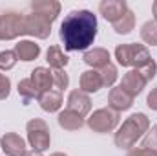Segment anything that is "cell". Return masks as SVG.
Returning a JSON list of instances; mask_svg holds the SVG:
<instances>
[{"label":"cell","instance_id":"27","mask_svg":"<svg viewBox=\"0 0 157 156\" xmlns=\"http://www.w3.org/2000/svg\"><path fill=\"white\" fill-rule=\"evenodd\" d=\"M53 84L57 86L59 92H62L64 88H68L70 84V77L64 70H53Z\"/></svg>","mask_w":157,"mask_h":156},{"label":"cell","instance_id":"19","mask_svg":"<svg viewBox=\"0 0 157 156\" xmlns=\"http://www.w3.org/2000/svg\"><path fill=\"white\" fill-rule=\"evenodd\" d=\"M101 88H102V81H101L99 72H95V70L82 72V76H80V90L84 94H93V92H97Z\"/></svg>","mask_w":157,"mask_h":156},{"label":"cell","instance_id":"28","mask_svg":"<svg viewBox=\"0 0 157 156\" xmlns=\"http://www.w3.org/2000/svg\"><path fill=\"white\" fill-rule=\"evenodd\" d=\"M137 70H139V74L146 79V83H148V81H152V79L155 77V74H157V64H155V61L152 59L150 63H146L144 66H141V68H137Z\"/></svg>","mask_w":157,"mask_h":156},{"label":"cell","instance_id":"32","mask_svg":"<svg viewBox=\"0 0 157 156\" xmlns=\"http://www.w3.org/2000/svg\"><path fill=\"white\" fill-rule=\"evenodd\" d=\"M152 9H154V22H157V0L154 2V6H152Z\"/></svg>","mask_w":157,"mask_h":156},{"label":"cell","instance_id":"22","mask_svg":"<svg viewBox=\"0 0 157 156\" xmlns=\"http://www.w3.org/2000/svg\"><path fill=\"white\" fill-rule=\"evenodd\" d=\"M17 90H18L20 97L24 99V103H28V101H31V99L39 97V94H40L39 90H37V86L33 84L31 77H29V79H22V81H18V86H17Z\"/></svg>","mask_w":157,"mask_h":156},{"label":"cell","instance_id":"12","mask_svg":"<svg viewBox=\"0 0 157 156\" xmlns=\"http://www.w3.org/2000/svg\"><path fill=\"white\" fill-rule=\"evenodd\" d=\"M31 9L35 15L46 18L51 24L60 13V4L57 0H35V2H31Z\"/></svg>","mask_w":157,"mask_h":156},{"label":"cell","instance_id":"30","mask_svg":"<svg viewBox=\"0 0 157 156\" xmlns=\"http://www.w3.org/2000/svg\"><path fill=\"white\" fill-rule=\"evenodd\" d=\"M146 103H148V107L152 109V110H157V86L148 94V97H146Z\"/></svg>","mask_w":157,"mask_h":156},{"label":"cell","instance_id":"17","mask_svg":"<svg viewBox=\"0 0 157 156\" xmlns=\"http://www.w3.org/2000/svg\"><path fill=\"white\" fill-rule=\"evenodd\" d=\"M82 59L91 68H102L110 63V51L104 48H93V50H88Z\"/></svg>","mask_w":157,"mask_h":156},{"label":"cell","instance_id":"23","mask_svg":"<svg viewBox=\"0 0 157 156\" xmlns=\"http://www.w3.org/2000/svg\"><path fill=\"white\" fill-rule=\"evenodd\" d=\"M141 39L144 40L146 44L157 46V22L148 20V22L143 24V28H141Z\"/></svg>","mask_w":157,"mask_h":156},{"label":"cell","instance_id":"29","mask_svg":"<svg viewBox=\"0 0 157 156\" xmlns=\"http://www.w3.org/2000/svg\"><path fill=\"white\" fill-rule=\"evenodd\" d=\"M11 92V81L7 76L0 74V99H6Z\"/></svg>","mask_w":157,"mask_h":156},{"label":"cell","instance_id":"25","mask_svg":"<svg viewBox=\"0 0 157 156\" xmlns=\"http://www.w3.org/2000/svg\"><path fill=\"white\" fill-rule=\"evenodd\" d=\"M17 61H18V57H17V53H15V50H4V51H0V70H11L15 64H17Z\"/></svg>","mask_w":157,"mask_h":156},{"label":"cell","instance_id":"13","mask_svg":"<svg viewBox=\"0 0 157 156\" xmlns=\"http://www.w3.org/2000/svg\"><path fill=\"white\" fill-rule=\"evenodd\" d=\"M108 105H110L112 110H115V112H122V110L132 109V105H133V97H132L130 94H126L121 86H115V88H112L110 94H108Z\"/></svg>","mask_w":157,"mask_h":156},{"label":"cell","instance_id":"33","mask_svg":"<svg viewBox=\"0 0 157 156\" xmlns=\"http://www.w3.org/2000/svg\"><path fill=\"white\" fill-rule=\"evenodd\" d=\"M49 156H68V154H64V153H53V154H49Z\"/></svg>","mask_w":157,"mask_h":156},{"label":"cell","instance_id":"31","mask_svg":"<svg viewBox=\"0 0 157 156\" xmlns=\"http://www.w3.org/2000/svg\"><path fill=\"white\" fill-rule=\"evenodd\" d=\"M128 156H157L155 153H152V151H148V149H143V147H139V149H133V151H130Z\"/></svg>","mask_w":157,"mask_h":156},{"label":"cell","instance_id":"15","mask_svg":"<svg viewBox=\"0 0 157 156\" xmlns=\"http://www.w3.org/2000/svg\"><path fill=\"white\" fill-rule=\"evenodd\" d=\"M31 81H33V84L37 86V90L40 94L46 92V90H51V86H53V72L44 68V66H37L31 72Z\"/></svg>","mask_w":157,"mask_h":156},{"label":"cell","instance_id":"14","mask_svg":"<svg viewBox=\"0 0 157 156\" xmlns=\"http://www.w3.org/2000/svg\"><path fill=\"white\" fill-rule=\"evenodd\" d=\"M37 99H39L40 109L46 112H57L62 107V94L59 90H46V92L39 94Z\"/></svg>","mask_w":157,"mask_h":156},{"label":"cell","instance_id":"10","mask_svg":"<svg viewBox=\"0 0 157 156\" xmlns=\"http://www.w3.org/2000/svg\"><path fill=\"white\" fill-rule=\"evenodd\" d=\"M99 11L106 20H110L113 24L128 11V6L124 0H102L99 4Z\"/></svg>","mask_w":157,"mask_h":156},{"label":"cell","instance_id":"16","mask_svg":"<svg viewBox=\"0 0 157 156\" xmlns=\"http://www.w3.org/2000/svg\"><path fill=\"white\" fill-rule=\"evenodd\" d=\"M15 53L20 61H35L40 55V46L35 44L33 40H20L18 44H15Z\"/></svg>","mask_w":157,"mask_h":156},{"label":"cell","instance_id":"20","mask_svg":"<svg viewBox=\"0 0 157 156\" xmlns=\"http://www.w3.org/2000/svg\"><path fill=\"white\" fill-rule=\"evenodd\" d=\"M46 61L49 63L51 68H55V70H62V68L68 64L70 59L64 55V51H62L60 46H49V50H48V53H46Z\"/></svg>","mask_w":157,"mask_h":156},{"label":"cell","instance_id":"34","mask_svg":"<svg viewBox=\"0 0 157 156\" xmlns=\"http://www.w3.org/2000/svg\"><path fill=\"white\" fill-rule=\"evenodd\" d=\"M26 156H42V154H40V153H28Z\"/></svg>","mask_w":157,"mask_h":156},{"label":"cell","instance_id":"11","mask_svg":"<svg viewBox=\"0 0 157 156\" xmlns=\"http://www.w3.org/2000/svg\"><path fill=\"white\" fill-rule=\"evenodd\" d=\"M144 86H146V79L143 77V76L139 74V70H135V68L130 70V72H126V74L122 76L121 88H122L126 94H130L132 97H135L137 94H141Z\"/></svg>","mask_w":157,"mask_h":156},{"label":"cell","instance_id":"8","mask_svg":"<svg viewBox=\"0 0 157 156\" xmlns=\"http://www.w3.org/2000/svg\"><path fill=\"white\" fill-rule=\"evenodd\" d=\"M0 147L6 156H26L28 154V145L24 138H20L17 132H6L0 138Z\"/></svg>","mask_w":157,"mask_h":156},{"label":"cell","instance_id":"6","mask_svg":"<svg viewBox=\"0 0 157 156\" xmlns=\"http://www.w3.org/2000/svg\"><path fill=\"white\" fill-rule=\"evenodd\" d=\"M117 125H119V112L112 110L110 107L108 109H99L88 117V127L93 132H101V134L112 132Z\"/></svg>","mask_w":157,"mask_h":156},{"label":"cell","instance_id":"1","mask_svg":"<svg viewBox=\"0 0 157 156\" xmlns=\"http://www.w3.org/2000/svg\"><path fill=\"white\" fill-rule=\"evenodd\" d=\"M59 35L68 51L86 50L97 37V17L88 9L71 11L60 24Z\"/></svg>","mask_w":157,"mask_h":156},{"label":"cell","instance_id":"5","mask_svg":"<svg viewBox=\"0 0 157 156\" xmlns=\"http://www.w3.org/2000/svg\"><path fill=\"white\" fill-rule=\"evenodd\" d=\"M24 17L15 13V11H7V13H0V40H11L17 39L20 35H24Z\"/></svg>","mask_w":157,"mask_h":156},{"label":"cell","instance_id":"18","mask_svg":"<svg viewBox=\"0 0 157 156\" xmlns=\"http://www.w3.org/2000/svg\"><path fill=\"white\" fill-rule=\"evenodd\" d=\"M59 125L64 129V130H78V129H82L84 127V117L78 116L77 112H73V110H62V112H59Z\"/></svg>","mask_w":157,"mask_h":156},{"label":"cell","instance_id":"9","mask_svg":"<svg viewBox=\"0 0 157 156\" xmlns=\"http://www.w3.org/2000/svg\"><path fill=\"white\" fill-rule=\"evenodd\" d=\"M68 110L77 112L78 116H88L91 110V99L88 94H84L80 88L78 90H71L68 96Z\"/></svg>","mask_w":157,"mask_h":156},{"label":"cell","instance_id":"24","mask_svg":"<svg viewBox=\"0 0 157 156\" xmlns=\"http://www.w3.org/2000/svg\"><path fill=\"white\" fill-rule=\"evenodd\" d=\"M99 76H101V81H102V86H113V83H115L117 77H119L117 66H115V64H112V63H108L106 66H102V68H101Z\"/></svg>","mask_w":157,"mask_h":156},{"label":"cell","instance_id":"3","mask_svg":"<svg viewBox=\"0 0 157 156\" xmlns=\"http://www.w3.org/2000/svg\"><path fill=\"white\" fill-rule=\"evenodd\" d=\"M115 59L121 66H135V70L152 61L144 44H119L115 48Z\"/></svg>","mask_w":157,"mask_h":156},{"label":"cell","instance_id":"4","mask_svg":"<svg viewBox=\"0 0 157 156\" xmlns=\"http://www.w3.org/2000/svg\"><path fill=\"white\" fill-rule=\"evenodd\" d=\"M26 129H28V142H29L33 153H44L51 143L48 123L40 117H35V119L28 121Z\"/></svg>","mask_w":157,"mask_h":156},{"label":"cell","instance_id":"7","mask_svg":"<svg viewBox=\"0 0 157 156\" xmlns=\"http://www.w3.org/2000/svg\"><path fill=\"white\" fill-rule=\"evenodd\" d=\"M24 30H26V35L37 37V39H48L51 33V24L46 18L33 13L24 17Z\"/></svg>","mask_w":157,"mask_h":156},{"label":"cell","instance_id":"2","mask_svg":"<svg viewBox=\"0 0 157 156\" xmlns=\"http://www.w3.org/2000/svg\"><path fill=\"white\" fill-rule=\"evenodd\" d=\"M150 129V119L146 117V114L143 112H137V114H132L115 132V145L121 149H132L139 138L144 136V132H148Z\"/></svg>","mask_w":157,"mask_h":156},{"label":"cell","instance_id":"21","mask_svg":"<svg viewBox=\"0 0 157 156\" xmlns=\"http://www.w3.org/2000/svg\"><path fill=\"white\" fill-rule=\"evenodd\" d=\"M133 28H135V15L130 9L119 18L117 22H113V30H115V33H119V35H128Z\"/></svg>","mask_w":157,"mask_h":156},{"label":"cell","instance_id":"26","mask_svg":"<svg viewBox=\"0 0 157 156\" xmlns=\"http://www.w3.org/2000/svg\"><path fill=\"white\" fill-rule=\"evenodd\" d=\"M143 149H148L157 154V125H152V129H148V132L143 140Z\"/></svg>","mask_w":157,"mask_h":156}]
</instances>
